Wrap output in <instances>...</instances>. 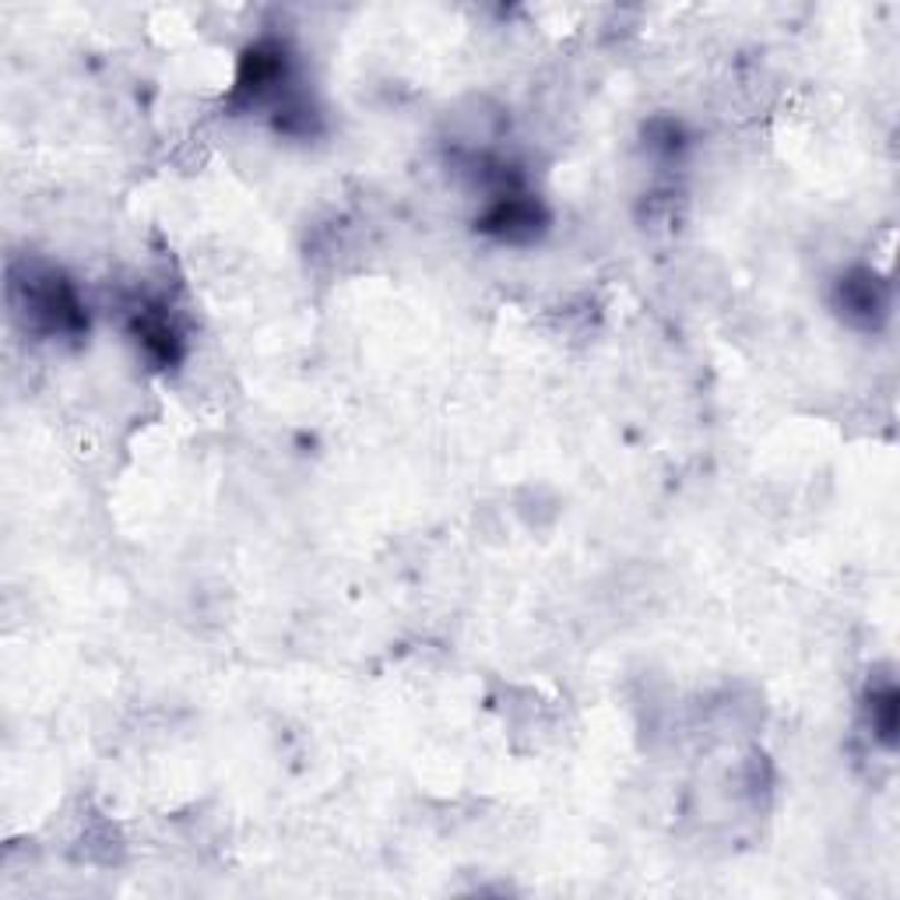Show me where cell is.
<instances>
[{"label":"cell","mask_w":900,"mask_h":900,"mask_svg":"<svg viewBox=\"0 0 900 900\" xmlns=\"http://www.w3.org/2000/svg\"><path fill=\"white\" fill-rule=\"evenodd\" d=\"M841 306L851 313V317L872 321L883 313V288L872 275H854L841 285Z\"/></svg>","instance_id":"1"}]
</instances>
